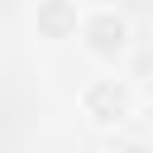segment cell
<instances>
[{
  "instance_id": "obj_1",
  "label": "cell",
  "mask_w": 153,
  "mask_h": 153,
  "mask_svg": "<svg viewBox=\"0 0 153 153\" xmlns=\"http://www.w3.org/2000/svg\"><path fill=\"white\" fill-rule=\"evenodd\" d=\"M86 115H91L96 124H120V120L129 115V96H124V86H115V81L91 86V91H86Z\"/></svg>"
},
{
  "instance_id": "obj_2",
  "label": "cell",
  "mask_w": 153,
  "mask_h": 153,
  "mask_svg": "<svg viewBox=\"0 0 153 153\" xmlns=\"http://www.w3.org/2000/svg\"><path fill=\"white\" fill-rule=\"evenodd\" d=\"M81 33H86V48L100 53V57H110V53L124 48V19L120 14H96V19L81 24Z\"/></svg>"
},
{
  "instance_id": "obj_3",
  "label": "cell",
  "mask_w": 153,
  "mask_h": 153,
  "mask_svg": "<svg viewBox=\"0 0 153 153\" xmlns=\"http://www.w3.org/2000/svg\"><path fill=\"white\" fill-rule=\"evenodd\" d=\"M38 29H43L48 38H67V33H76V10H72L67 0H48V5L38 10Z\"/></svg>"
}]
</instances>
